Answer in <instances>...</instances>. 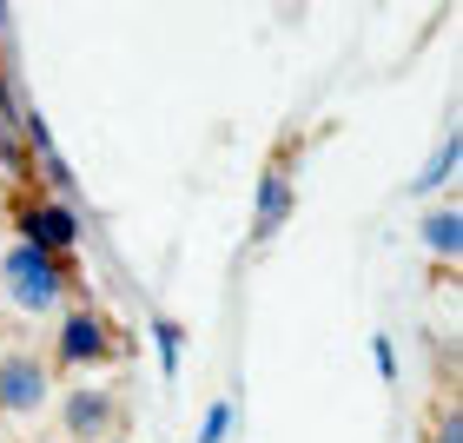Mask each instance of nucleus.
Instances as JSON below:
<instances>
[{"label":"nucleus","mask_w":463,"mask_h":443,"mask_svg":"<svg viewBox=\"0 0 463 443\" xmlns=\"http://www.w3.org/2000/svg\"><path fill=\"white\" fill-rule=\"evenodd\" d=\"M0 298L27 318H60L73 305V259H53V251L14 239L0 251Z\"/></svg>","instance_id":"f257e3e1"},{"label":"nucleus","mask_w":463,"mask_h":443,"mask_svg":"<svg viewBox=\"0 0 463 443\" xmlns=\"http://www.w3.org/2000/svg\"><path fill=\"white\" fill-rule=\"evenodd\" d=\"M113 351H119V331H113V318L99 305H67L53 318V357H47L53 377L60 371H73V377L80 371H107Z\"/></svg>","instance_id":"f03ea898"},{"label":"nucleus","mask_w":463,"mask_h":443,"mask_svg":"<svg viewBox=\"0 0 463 443\" xmlns=\"http://www.w3.org/2000/svg\"><path fill=\"white\" fill-rule=\"evenodd\" d=\"M80 231H87V219H80L73 199H53V193H27L14 205V239H27L40 251H53V259H73L80 251Z\"/></svg>","instance_id":"7ed1b4c3"},{"label":"nucleus","mask_w":463,"mask_h":443,"mask_svg":"<svg viewBox=\"0 0 463 443\" xmlns=\"http://www.w3.org/2000/svg\"><path fill=\"white\" fill-rule=\"evenodd\" d=\"M53 404V364L47 351H0V417L27 424Z\"/></svg>","instance_id":"20e7f679"},{"label":"nucleus","mask_w":463,"mask_h":443,"mask_svg":"<svg viewBox=\"0 0 463 443\" xmlns=\"http://www.w3.org/2000/svg\"><path fill=\"white\" fill-rule=\"evenodd\" d=\"M119 430V391L113 384H73L60 397V437L67 443H113Z\"/></svg>","instance_id":"39448f33"},{"label":"nucleus","mask_w":463,"mask_h":443,"mask_svg":"<svg viewBox=\"0 0 463 443\" xmlns=\"http://www.w3.org/2000/svg\"><path fill=\"white\" fill-rule=\"evenodd\" d=\"M291 212H298V173H291V159H271L251 193V245H271L291 225Z\"/></svg>","instance_id":"423d86ee"},{"label":"nucleus","mask_w":463,"mask_h":443,"mask_svg":"<svg viewBox=\"0 0 463 443\" xmlns=\"http://www.w3.org/2000/svg\"><path fill=\"white\" fill-rule=\"evenodd\" d=\"M417 245H424L437 265H457V251H463V212L450 199H437V205L417 212Z\"/></svg>","instance_id":"0eeeda50"},{"label":"nucleus","mask_w":463,"mask_h":443,"mask_svg":"<svg viewBox=\"0 0 463 443\" xmlns=\"http://www.w3.org/2000/svg\"><path fill=\"white\" fill-rule=\"evenodd\" d=\"M457 159H463V139H457V133H444V146H437V153L411 173L404 193H411V199H437V193H444V185L457 179Z\"/></svg>","instance_id":"6e6552de"},{"label":"nucleus","mask_w":463,"mask_h":443,"mask_svg":"<svg viewBox=\"0 0 463 443\" xmlns=\"http://www.w3.org/2000/svg\"><path fill=\"white\" fill-rule=\"evenodd\" d=\"M146 331H153V344H159V371L179 377V364H185V325L179 318H153Z\"/></svg>","instance_id":"1a4fd4ad"},{"label":"nucleus","mask_w":463,"mask_h":443,"mask_svg":"<svg viewBox=\"0 0 463 443\" xmlns=\"http://www.w3.org/2000/svg\"><path fill=\"white\" fill-rule=\"evenodd\" d=\"M232 424H239V404H232V397H213V404L199 410L193 443H232Z\"/></svg>","instance_id":"9d476101"},{"label":"nucleus","mask_w":463,"mask_h":443,"mask_svg":"<svg viewBox=\"0 0 463 443\" xmlns=\"http://www.w3.org/2000/svg\"><path fill=\"white\" fill-rule=\"evenodd\" d=\"M371 364H377V377H384V384H397V344H391V331H371Z\"/></svg>","instance_id":"9b49d317"},{"label":"nucleus","mask_w":463,"mask_h":443,"mask_svg":"<svg viewBox=\"0 0 463 443\" xmlns=\"http://www.w3.org/2000/svg\"><path fill=\"white\" fill-rule=\"evenodd\" d=\"M430 424H437V430H430L437 443H463V410H457V404H444V410L430 417Z\"/></svg>","instance_id":"f8f14e48"},{"label":"nucleus","mask_w":463,"mask_h":443,"mask_svg":"<svg viewBox=\"0 0 463 443\" xmlns=\"http://www.w3.org/2000/svg\"><path fill=\"white\" fill-rule=\"evenodd\" d=\"M7 20H14V14H7V7H0V33H7Z\"/></svg>","instance_id":"ddd939ff"},{"label":"nucleus","mask_w":463,"mask_h":443,"mask_svg":"<svg viewBox=\"0 0 463 443\" xmlns=\"http://www.w3.org/2000/svg\"><path fill=\"white\" fill-rule=\"evenodd\" d=\"M113 443H126V437H113Z\"/></svg>","instance_id":"4468645a"}]
</instances>
